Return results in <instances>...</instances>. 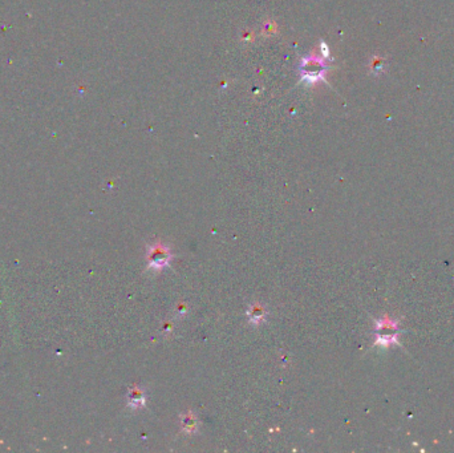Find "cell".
<instances>
[{
    "mask_svg": "<svg viewBox=\"0 0 454 453\" xmlns=\"http://www.w3.org/2000/svg\"><path fill=\"white\" fill-rule=\"evenodd\" d=\"M146 259H148V265L150 269H154V270H161L165 266L169 265L171 259V253L170 249L163 245L161 242H157L154 245H151L148 249L146 253Z\"/></svg>",
    "mask_w": 454,
    "mask_h": 453,
    "instance_id": "1",
    "label": "cell"
},
{
    "mask_svg": "<svg viewBox=\"0 0 454 453\" xmlns=\"http://www.w3.org/2000/svg\"><path fill=\"white\" fill-rule=\"evenodd\" d=\"M145 391L141 388V387H133V388H130L129 393H128V403H129V407L134 409H138L144 407L145 404Z\"/></svg>",
    "mask_w": 454,
    "mask_h": 453,
    "instance_id": "2",
    "label": "cell"
},
{
    "mask_svg": "<svg viewBox=\"0 0 454 453\" xmlns=\"http://www.w3.org/2000/svg\"><path fill=\"white\" fill-rule=\"evenodd\" d=\"M181 425H182L183 432H186V433H189V435H191V433L198 432L199 421H198V419L193 415V413L187 412L181 416Z\"/></svg>",
    "mask_w": 454,
    "mask_h": 453,
    "instance_id": "3",
    "label": "cell"
},
{
    "mask_svg": "<svg viewBox=\"0 0 454 453\" xmlns=\"http://www.w3.org/2000/svg\"><path fill=\"white\" fill-rule=\"evenodd\" d=\"M247 316L248 320H250V323L252 324H260L266 318V310L262 304L259 303H254L250 306L247 311Z\"/></svg>",
    "mask_w": 454,
    "mask_h": 453,
    "instance_id": "4",
    "label": "cell"
}]
</instances>
